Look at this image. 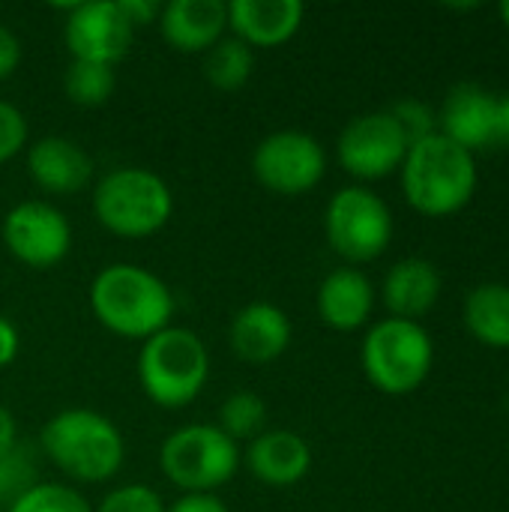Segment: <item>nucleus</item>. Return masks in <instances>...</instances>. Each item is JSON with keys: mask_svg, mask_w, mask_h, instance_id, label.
I'll return each instance as SVG.
<instances>
[{"mask_svg": "<svg viewBox=\"0 0 509 512\" xmlns=\"http://www.w3.org/2000/svg\"><path fill=\"white\" fill-rule=\"evenodd\" d=\"M18 348H21V339H18L15 324L0 315V369H6L18 357Z\"/></svg>", "mask_w": 509, "mask_h": 512, "instance_id": "obj_34", "label": "nucleus"}, {"mask_svg": "<svg viewBox=\"0 0 509 512\" xmlns=\"http://www.w3.org/2000/svg\"><path fill=\"white\" fill-rule=\"evenodd\" d=\"M63 39L72 60H90L114 66L129 54L135 27L120 12L117 0H87L69 9Z\"/></svg>", "mask_w": 509, "mask_h": 512, "instance_id": "obj_12", "label": "nucleus"}, {"mask_svg": "<svg viewBox=\"0 0 509 512\" xmlns=\"http://www.w3.org/2000/svg\"><path fill=\"white\" fill-rule=\"evenodd\" d=\"M93 512H165V504L159 498V492H153L150 486H120L114 492L105 495V501L99 504V510Z\"/></svg>", "mask_w": 509, "mask_h": 512, "instance_id": "obj_27", "label": "nucleus"}, {"mask_svg": "<svg viewBox=\"0 0 509 512\" xmlns=\"http://www.w3.org/2000/svg\"><path fill=\"white\" fill-rule=\"evenodd\" d=\"M435 348L417 321L387 318L363 339V372L387 396L414 393L432 369Z\"/></svg>", "mask_w": 509, "mask_h": 512, "instance_id": "obj_7", "label": "nucleus"}, {"mask_svg": "<svg viewBox=\"0 0 509 512\" xmlns=\"http://www.w3.org/2000/svg\"><path fill=\"white\" fill-rule=\"evenodd\" d=\"M27 171L33 183L51 195L81 192L93 177V159L66 135H45L27 150Z\"/></svg>", "mask_w": 509, "mask_h": 512, "instance_id": "obj_15", "label": "nucleus"}, {"mask_svg": "<svg viewBox=\"0 0 509 512\" xmlns=\"http://www.w3.org/2000/svg\"><path fill=\"white\" fill-rule=\"evenodd\" d=\"M390 114H393V120L399 123V129H402L408 147L438 132V129H435V114H432L423 102H417V99L399 102Z\"/></svg>", "mask_w": 509, "mask_h": 512, "instance_id": "obj_28", "label": "nucleus"}, {"mask_svg": "<svg viewBox=\"0 0 509 512\" xmlns=\"http://www.w3.org/2000/svg\"><path fill=\"white\" fill-rule=\"evenodd\" d=\"M27 144V120L24 114L9 105L0 102V165L9 162L12 156H18Z\"/></svg>", "mask_w": 509, "mask_h": 512, "instance_id": "obj_29", "label": "nucleus"}, {"mask_svg": "<svg viewBox=\"0 0 509 512\" xmlns=\"http://www.w3.org/2000/svg\"><path fill=\"white\" fill-rule=\"evenodd\" d=\"M18 63H21V42L9 27L0 24V81L9 78L18 69Z\"/></svg>", "mask_w": 509, "mask_h": 512, "instance_id": "obj_31", "label": "nucleus"}, {"mask_svg": "<svg viewBox=\"0 0 509 512\" xmlns=\"http://www.w3.org/2000/svg\"><path fill=\"white\" fill-rule=\"evenodd\" d=\"M468 330L489 348H509V288L486 282L465 300Z\"/></svg>", "mask_w": 509, "mask_h": 512, "instance_id": "obj_21", "label": "nucleus"}, {"mask_svg": "<svg viewBox=\"0 0 509 512\" xmlns=\"http://www.w3.org/2000/svg\"><path fill=\"white\" fill-rule=\"evenodd\" d=\"M492 123H495V96L477 84H459L441 111V135L468 153L492 147Z\"/></svg>", "mask_w": 509, "mask_h": 512, "instance_id": "obj_18", "label": "nucleus"}, {"mask_svg": "<svg viewBox=\"0 0 509 512\" xmlns=\"http://www.w3.org/2000/svg\"><path fill=\"white\" fill-rule=\"evenodd\" d=\"M219 429L234 444L237 441H255L261 432H267V402L249 390L231 393L219 408Z\"/></svg>", "mask_w": 509, "mask_h": 512, "instance_id": "obj_24", "label": "nucleus"}, {"mask_svg": "<svg viewBox=\"0 0 509 512\" xmlns=\"http://www.w3.org/2000/svg\"><path fill=\"white\" fill-rule=\"evenodd\" d=\"M408 156V141L390 111L354 117L339 135V162L360 180L393 174Z\"/></svg>", "mask_w": 509, "mask_h": 512, "instance_id": "obj_11", "label": "nucleus"}, {"mask_svg": "<svg viewBox=\"0 0 509 512\" xmlns=\"http://www.w3.org/2000/svg\"><path fill=\"white\" fill-rule=\"evenodd\" d=\"M492 147H498V150H509V96H501V99H495Z\"/></svg>", "mask_w": 509, "mask_h": 512, "instance_id": "obj_33", "label": "nucleus"}, {"mask_svg": "<svg viewBox=\"0 0 509 512\" xmlns=\"http://www.w3.org/2000/svg\"><path fill=\"white\" fill-rule=\"evenodd\" d=\"M372 303H375L372 282L354 267L333 270L318 288L321 321L333 330H342V333L363 327L372 315Z\"/></svg>", "mask_w": 509, "mask_h": 512, "instance_id": "obj_19", "label": "nucleus"}, {"mask_svg": "<svg viewBox=\"0 0 509 512\" xmlns=\"http://www.w3.org/2000/svg\"><path fill=\"white\" fill-rule=\"evenodd\" d=\"M9 255L33 270L57 267L72 246L69 219L48 201H21L15 204L0 225Z\"/></svg>", "mask_w": 509, "mask_h": 512, "instance_id": "obj_10", "label": "nucleus"}, {"mask_svg": "<svg viewBox=\"0 0 509 512\" xmlns=\"http://www.w3.org/2000/svg\"><path fill=\"white\" fill-rule=\"evenodd\" d=\"M255 69V54L237 36L219 39L204 57V75L216 90H240Z\"/></svg>", "mask_w": 509, "mask_h": 512, "instance_id": "obj_22", "label": "nucleus"}, {"mask_svg": "<svg viewBox=\"0 0 509 512\" xmlns=\"http://www.w3.org/2000/svg\"><path fill=\"white\" fill-rule=\"evenodd\" d=\"M6 512H93V507L78 495L72 486L60 483H36L30 492H24Z\"/></svg>", "mask_w": 509, "mask_h": 512, "instance_id": "obj_25", "label": "nucleus"}, {"mask_svg": "<svg viewBox=\"0 0 509 512\" xmlns=\"http://www.w3.org/2000/svg\"><path fill=\"white\" fill-rule=\"evenodd\" d=\"M231 351L249 366L279 360L291 345V321L276 303H249L231 321Z\"/></svg>", "mask_w": 509, "mask_h": 512, "instance_id": "obj_13", "label": "nucleus"}, {"mask_svg": "<svg viewBox=\"0 0 509 512\" xmlns=\"http://www.w3.org/2000/svg\"><path fill=\"white\" fill-rule=\"evenodd\" d=\"M405 198L426 216L459 213L477 189L474 156L441 132L408 147L402 162Z\"/></svg>", "mask_w": 509, "mask_h": 512, "instance_id": "obj_3", "label": "nucleus"}, {"mask_svg": "<svg viewBox=\"0 0 509 512\" xmlns=\"http://www.w3.org/2000/svg\"><path fill=\"white\" fill-rule=\"evenodd\" d=\"M93 213L105 231L123 240H144L168 225L174 195L168 183L147 168H114L93 189Z\"/></svg>", "mask_w": 509, "mask_h": 512, "instance_id": "obj_5", "label": "nucleus"}, {"mask_svg": "<svg viewBox=\"0 0 509 512\" xmlns=\"http://www.w3.org/2000/svg\"><path fill=\"white\" fill-rule=\"evenodd\" d=\"M438 294L441 273L426 258H405L384 279V303L393 318L417 321L438 303Z\"/></svg>", "mask_w": 509, "mask_h": 512, "instance_id": "obj_20", "label": "nucleus"}, {"mask_svg": "<svg viewBox=\"0 0 509 512\" xmlns=\"http://www.w3.org/2000/svg\"><path fill=\"white\" fill-rule=\"evenodd\" d=\"M324 228L333 252H339L345 261L360 264L378 258L390 246L393 216L375 192L363 186H348L330 198Z\"/></svg>", "mask_w": 509, "mask_h": 512, "instance_id": "obj_8", "label": "nucleus"}, {"mask_svg": "<svg viewBox=\"0 0 509 512\" xmlns=\"http://www.w3.org/2000/svg\"><path fill=\"white\" fill-rule=\"evenodd\" d=\"M300 0H231L228 27L249 48H276L285 45L303 24Z\"/></svg>", "mask_w": 509, "mask_h": 512, "instance_id": "obj_16", "label": "nucleus"}, {"mask_svg": "<svg viewBox=\"0 0 509 512\" xmlns=\"http://www.w3.org/2000/svg\"><path fill=\"white\" fill-rule=\"evenodd\" d=\"M39 480L36 459L27 447L15 444L6 459H0V507L15 504L24 492H30Z\"/></svg>", "mask_w": 509, "mask_h": 512, "instance_id": "obj_26", "label": "nucleus"}, {"mask_svg": "<svg viewBox=\"0 0 509 512\" xmlns=\"http://www.w3.org/2000/svg\"><path fill=\"white\" fill-rule=\"evenodd\" d=\"M0 512H3V507H0Z\"/></svg>", "mask_w": 509, "mask_h": 512, "instance_id": "obj_37", "label": "nucleus"}, {"mask_svg": "<svg viewBox=\"0 0 509 512\" xmlns=\"http://www.w3.org/2000/svg\"><path fill=\"white\" fill-rule=\"evenodd\" d=\"M327 171V156L318 138L300 129H282L258 141L252 153L255 180L276 195H306Z\"/></svg>", "mask_w": 509, "mask_h": 512, "instance_id": "obj_9", "label": "nucleus"}, {"mask_svg": "<svg viewBox=\"0 0 509 512\" xmlns=\"http://www.w3.org/2000/svg\"><path fill=\"white\" fill-rule=\"evenodd\" d=\"M159 465L186 495H213L237 474L240 447L213 423H189L162 441Z\"/></svg>", "mask_w": 509, "mask_h": 512, "instance_id": "obj_6", "label": "nucleus"}, {"mask_svg": "<svg viewBox=\"0 0 509 512\" xmlns=\"http://www.w3.org/2000/svg\"><path fill=\"white\" fill-rule=\"evenodd\" d=\"M501 15H504V24H507V30H509V0L507 3H501Z\"/></svg>", "mask_w": 509, "mask_h": 512, "instance_id": "obj_36", "label": "nucleus"}, {"mask_svg": "<svg viewBox=\"0 0 509 512\" xmlns=\"http://www.w3.org/2000/svg\"><path fill=\"white\" fill-rule=\"evenodd\" d=\"M120 12L126 15V21L138 30L141 24H150V21H159V12L162 6L153 3V0H117Z\"/></svg>", "mask_w": 509, "mask_h": 512, "instance_id": "obj_30", "label": "nucleus"}, {"mask_svg": "<svg viewBox=\"0 0 509 512\" xmlns=\"http://www.w3.org/2000/svg\"><path fill=\"white\" fill-rule=\"evenodd\" d=\"M162 39L183 54L210 51L228 27V3L222 0H171L159 12Z\"/></svg>", "mask_w": 509, "mask_h": 512, "instance_id": "obj_14", "label": "nucleus"}, {"mask_svg": "<svg viewBox=\"0 0 509 512\" xmlns=\"http://www.w3.org/2000/svg\"><path fill=\"white\" fill-rule=\"evenodd\" d=\"M246 465L255 480L273 489H288L300 483L309 468H312V450L309 444L288 429H270L261 432L249 450H246Z\"/></svg>", "mask_w": 509, "mask_h": 512, "instance_id": "obj_17", "label": "nucleus"}, {"mask_svg": "<svg viewBox=\"0 0 509 512\" xmlns=\"http://www.w3.org/2000/svg\"><path fill=\"white\" fill-rule=\"evenodd\" d=\"M210 375V354L201 336L186 327H165L138 351V381L147 399L177 411L195 402Z\"/></svg>", "mask_w": 509, "mask_h": 512, "instance_id": "obj_4", "label": "nucleus"}, {"mask_svg": "<svg viewBox=\"0 0 509 512\" xmlns=\"http://www.w3.org/2000/svg\"><path fill=\"white\" fill-rule=\"evenodd\" d=\"M39 444L42 453L78 483H105L123 468L126 459L120 429L90 408H66L54 414L42 426Z\"/></svg>", "mask_w": 509, "mask_h": 512, "instance_id": "obj_2", "label": "nucleus"}, {"mask_svg": "<svg viewBox=\"0 0 509 512\" xmlns=\"http://www.w3.org/2000/svg\"><path fill=\"white\" fill-rule=\"evenodd\" d=\"M114 87H117L114 66L90 63V60H72L66 66L63 90L81 108H99V105H105L114 96Z\"/></svg>", "mask_w": 509, "mask_h": 512, "instance_id": "obj_23", "label": "nucleus"}, {"mask_svg": "<svg viewBox=\"0 0 509 512\" xmlns=\"http://www.w3.org/2000/svg\"><path fill=\"white\" fill-rule=\"evenodd\" d=\"M15 444H18V438H15V417L0 402V459H6Z\"/></svg>", "mask_w": 509, "mask_h": 512, "instance_id": "obj_35", "label": "nucleus"}, {"mask_svg": "<svg viewBox=\"0 0 509 512\" xmlns=\"http://www.w3.org/2000/svg\"><path fill=\"white\" fill-rule=\"evenodd\" d=\"M90 309L108 333L144 342L171 327L174 294L144 267L108 264L90 282Z\"/></svg>", "mask_w": 509, "mask_h": 512, "instance_id": "obj_1", "label": "nucleus"}, {"mask_svg": "<svg viewBox=\"0 0 509 512\" xmlns=\"http://www.w3.org/2000/svg\"><path fill=\"white\" fill-rule=\"evenodd\" d=\"M165 512H228V507L216 495H183Z\"/></svg>", "mask_w": 509, "mask_h": 512, "instance_id": "obj_32", "label": "nucleus"}]
</instances>
